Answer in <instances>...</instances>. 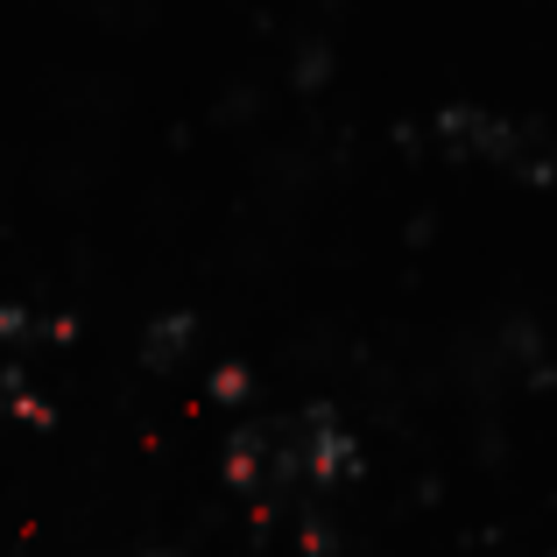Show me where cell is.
Segmentation results:
<instances>
[{"instance_id": "cell-1", "label": "cell", "mask_w": 557, "mask_h": 557, "mask_svg": "<svg viewBox=\"0 0 557 557\" xmlns=\"http://www.w3.org/2000/svg\"><path fill=\"white\" fill-rule=\"evenodd\" d=\"M289 451H297V480H311V487H339L360 473V445L332 403H311L289 417Z\"/></svg>"}, {"instance_id": "cell-2", "label": "cell", "mask_w": 557, "mask_h": 557, "mask_svg": "<svg viewBox=\"0 0 557 557\" xmlns=\"http://www.w3.org/2000/svg\"><path fill=\"white\" fill-rule=\"evenodd\" d=\"M190 339H198V318H190V311H170V318H156V325H149L141 360H149V368H177V360L190 354Z\"/></svg>"}, {"instance_id": "cell-3", "label": "cell", "mask_w": 557, "mask_h": 557, "mask_svg": "<svg viewBox=\"0 0 557 557\" xmlns=\"http://www.w3.org/2000/svg\"><path fill=\"white\" fill-rule=\"evenodd\" d=\"M212 403H226V409H240L247 395H255V368H240V360H226V368H212Z\"/></svg>"}, {"instance_id": "cell-4", "label": "cell", "mask_w": 557, "mask_h": 557, "mask_svg": "<svg viewBox=\"0 0 557 557\" xmlns=\"http://www.w3.org/2000/svg\"><path fill=\"white\" fill-rule=\"evenodd\" d=\"M28 332H36V311H28V304H0V354H8V346H22Z\"/></svg>"}, {"instance_id": "cell-5", "label": "cell", "mask_w": 557, "mask_h": 557, "mask_svg": "<svg viewBox=\"0 0 557 557\" xmlns=\"http://www.w3.org/2000/svg\"><path fill=\"white\" fill-rule=\"evenodd\" d=\"M141 557H170V550H141Z\"/></svg>"}]
</instances>
